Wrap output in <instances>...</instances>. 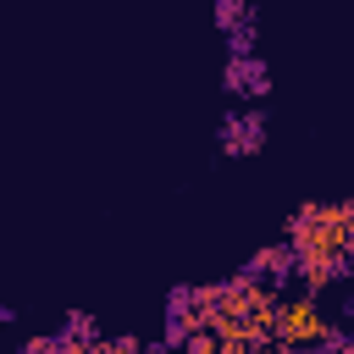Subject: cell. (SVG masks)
<instances>
[{"label":"cell","instance_id":"6da1fadb","mask_svg":"<svg viewBox=\"0 0 354 354\" xmlns=\"http://www.w3.org/2000/svg\"><path fill=\"white\" fill-rule=\"evenodd\" d=\"M260 133H266V122H260V116H232V122H227V133H221V144H227L232 155H243V149H254V144H260Z\"/></svg>","mask_w":354,"mask_h":354}]
</instances>
